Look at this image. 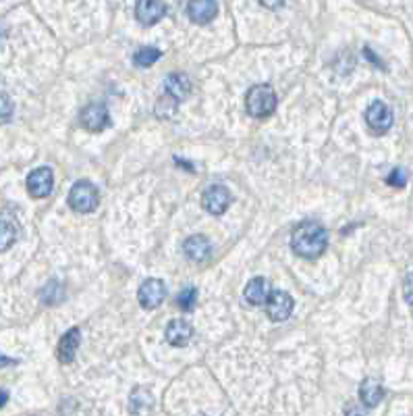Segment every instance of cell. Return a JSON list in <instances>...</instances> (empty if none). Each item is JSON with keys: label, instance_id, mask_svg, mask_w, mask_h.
<instances>
[{"label": "cell", "instance_id": "cell-23", "mask_svg": "<svg viewBox=\"0 0 413 416\" xmlns=\"http://www.w3.org/2000/svg\"><path fill=\"white\" fill-rule=\"evenodd\" d=\"M13 113H15V104H13L11 96L4 94V92H0V125L11 121Z\"/></svg>", "mask_w": 413, "mask_h": 416}, {"label": "cell", "instance_id": "cell-14", "mask_svg": "<svg viewBox=\"0 0 413 416\" xmlns=\"http://www.w3.org/2000/svg\"><path fill=\"white\" fill-rule=\"evenodd\" d=\"M183 250H185L187 258H192L194 263H202V260H206L210 256L212 244H210V240L206 235H192V238L185 240Z\"/></svg>", "mask_w": 413, "mask_h": 416}, {"label": "cell", "instance_id": "cell-6", "mask_svg": "<svg viewBox=\"0 0 413 416\" xmlns=\"http://www.w3.org/2000/svg\"><path fill=\"white\" fill-rule=\"evenodd\" d=\"M233 198H231V192L224 188V186H210L204 194H202V204L204 208L210 213V215H224L231 206Z\"/></svg>", "mask_w": 413, "mask_h": 416}, {"label": "cell", "instance_id": "cell-5", "mask_svg": "<svg viewBox=\"0 0 413 416\" xmlns=\"http://www.w3.org/2000/svg\"><path fill=\"white\" fill-rule=\"evenodd\" d=\"M137 300L142 304V308L146 310H154L158 308L164 300H167V285L162 279H146L142 285H140V292H137Z\"/></svg>", "mask_w": 413, "mask_h": 416}, {"label": "cell", "instance_id": "cell-7", "mask_svg": "<svg viewBox=\"0 0 413 416\" xmlns=\"http://www.w3.org/2000/svg\"><path fill=\"white\" fill-rule=\"evenodd\" d=\"M79 119H81V125H83L88 131L98 133V131H102V129H106V127H108V123H110V115H108L106 104H102V102H94V104H88V106L81 111Z\"/></svg>", "mask_w": 413, "mask_h": 416}, {"label": "cell", "instance_id": "cell-17", "mask_svg": "<svg viewBox=\"0 0 413 416\" xmlns=\"http://www.w3.org/2000/svg\"><path fill=\"white\" fill-rule=\"evenodd\" d=\"M167 92L177 100H183L192 92V81L185 73H170L167 77Z\"/></svg>", "mask_w": 413, "mask_h": 416}, {"label": "cell", "instance_id": "cell-12", "mask_svg": "<svg viewBox=\"0 0 413 416\" xmlns=\"http://www.w3.org/2000/svg\"><path fill=\"white\" fill-rule=\"evenodd\" d=\"M79 343H81V333H79L77 327L69 329V331L61 338L58 347H56V358H58L61 365H71V362H73L75 354H77V350H79Z\"/></svg>", "mask_w": 413, "mask_h": 416}, {"label": "cell", "instance_id": "cell-4", "mask_svg": "<svg viewBox=\"0 0 413 416\" xmlns=\"http://www.w3.org/2000/svg\"><path fill=\"white\" fill-rule=\"evenodd\" d=\"M392 121H394L392 111H390L389 104L382 102V100H374V102L367 106V111H365V123H367V127H370L376 136L387 133L390 127H392Z\"/></svg>", "mask_w": 413, "mask_h": 416}, {"label": "cell", "instance_id": "cell-22", "mask_svg": "<svg viewBox=\"0 0 413 416\" xmlns=\"http://www.w3.org/2000/svg\"><path fill=\"white\" fill-rule=\"evenodd\" d=\"M179 302V308L185 310V313H192L195 308V302H197V290L194 285H187L185 290H181V294L177 298Z\"/></svg>", "mask_w": 413, "mask_h": 416}, {"label": "cell", "instance_id": "cell-27", "mask_svg": "<svg viewBox=\"0 0 413 416\" xmlns=\"http://www.w3.org/2000/svg\"><path fill=\"white\" fill-rule=\"evenodd\" d=\"M364 52H365V56H367V59H370V61H372V63H376V65H378V67H385V65H382V63H380V61H378V59H376V54H374V52H372V50H370V49H365Z\"/></svg>", "mask_w": 413, "mask_h": 416}, {"label": "cell", "instance_id": "cell-26", "mask_svg": "<svg viewBox=\"0 0 413 416\" xmlns=\"http://www.w3.org/2000/svg\"><path fill=\"white\" fill-rule=\"evenodd\" d=\"M260 4H262L264 9L274 11V9H281V6L285 4V0H260Z\"/></svg>", "mask_w": 413, "mask_h": 416}, {"label": "cell", "instance_id": "cell-11", "mask_svg": "<svg viewBox=\"0 0 413 416\" xmlns=\"http://www.w3.org/2000/svg\"><path fill=\"white\" fill-rule=\"evenodd\" d=\"M187 15L197 25L210 24L219 15V2L216 0H189Z\"/></svg>", "mask_w": 413, "mask_h": 416}, {"label": "cell", "instance_id": "cell-28", "mask_svg": "<svg viewBox=\"0 0 413 416\" xmlns=\"http://www.w3.org/2000/svg\"><path fill=\"white\" fill-rule=\"evenodd\" d=\"M11 365H17V360H13V358H4V356H0V368H2V367H11Z\"/></svg>", "mask_w": 413, "mask_h": 416}, {"label": "cell", "instance_id": "cell-21", "mask_svg": "<svg viewBox=\"0 0 413 416\" xmlns=\"http://www.w3.org/2000/svg\"><path fill=\"white\" fill-rule=\"evenodd\" d=\"M162 56V52L158 49H152V46H144V49H140L135 52V56H133V63L137 65V67H152L158 59Z\"/></svg>", "mask_w": 413, "mask_h": 416}, {"label": "cell", "instance_id": "cell-20", "mask_svg": "<svg viewBox=\"0 0 413 416\" xmlns=\"http://www.w3.org/2000/svg\"><path fill=\"white\" fill-rule=\"evenodd\" d=\"M17 242V227L11 220H0V252H6Z\"/></svg>", "mask_w": 413, "mask_h": 416}, {"label": "cell", "instance_id": "cell-2", "mask_svg": "<svg viewBox=\"0 0 413 416\" xmlns=\"http://www.w3.org/2000/svg\"><path fill=\"white\" fill-rule=\"evenodd\" d=\"M276 92L266 86V83H260V86H253L247 96H245V106H247V113L253 117V119H264L270 117L274 111H276Z\"/></svg>", "mask_w": 413, "mask_h": 416}, {"label": "cell", "instance_id": "cell-10", "mask_svg": "<svg viewBox=\"0 0 413 416\" xmlns=\"http://www.w3.org/2000/svg\"><path fill=\"white\" fill-rule=\"evenodd\" d=\"M164 15H167L164 0H137L135 4V19L146 27L158 24Z\"/></svg>", "mask_w": 413, "mask_h": 416}, {"label": "cell", "instance_id": "cell-29", "mask_svg": "<svg viewBox=\"0 0 413 416\" xmlns=\"http://www.w3.org/2000/svg\"><path fill=\"white\" fill-rule=\"evenodd\" d=\"M9 402V392L6 390H0V408Z\"/></svg>", "mask_w": 413, "mask_h": 416}, {"label": "cell", "instance_id": "cell-19", "mask_svg": "<svg viewBox=\"0 0 413 416\" xmlns=\"http://www.w3.org/2000/svg\"><path fill=\"white\" fill-rule=\"evenodd\" d=\"M177 106H179V100L174 96H170L169 92L164 96H160L156 102V117L158 119H170L174 113H177Z\"/></svg>", "mask_w": 413, "mask_h": 416}, {"label": "cell", "instance_id": "cell-25", "mask_svg": "<svg viewBox=\"0 0 413 416\" xmlns=\"http://www.w3.org/2000/svg\"><path fill=\"white\" fill-rule=\"evenodd\" d=\"M403 298H405L407 304H412L413 306V273H409V275L405 277V283H403Z\"/></svg>", "mask_w": 413, "mask_h": 416}, {"label": "cell", "instance_id": "cell-16", "mask_svg": "<svg viewBox=\"0 0 413 416\" xmlns=\"http://www.w3.org/2000/svg\"><path fill=\"white\" fill-rule=\"evenodd\" d=\"M360 397H362V404L367 408H374L382 402L385 397V387L380 385V381L376 379H365L364 383L360 385Z\"/></svg>", "mask_w": 413, "mask_h": 416}, {"label": "cell", "instance_id": "cell-24", "mask_svg": "<svg viewBox=\"0 0 413 416\" xmlns=\"http://www.w3.org/2000/svg\"><path fill=\"white\" fill-rule=\"evenodd\" d=\"M387 181H389V186L403 188V186L407 183V171H405V169H401V167H397V169H392V173L387 177Z\"/></svg>", "mask_w": 413, "mask_h": 416}, {"label": "cell", "instance_id": "cell-1", "mask_svg": "<svg viewBox=\"0 0 413 416\" xmlns=\"http://www.w3.org/2000/svg\"><path fill=\"white\" fill-rule=\"evenodd\" d=\"M291 248L301 258L314 260L328 248V231L316 220H305L293 231Z\"/></svg>", "mask_w": 413, "mask_h": 416}, {"label": "cell", "instance_id": "cell-3", "mask_svg": "<svg viewBox=\"0 0 413 416\" xmlns=\"http://www.w3.org/2000/svg\"><path fill=\"white\" fill-rule=\"evenodd\" d=\"M100 204V194H98V188L92 181H77L71 192H69V206L73 208L75 213H81V215H88V213H94Z\"/></svg>", "mask_w": 413, "mask_h": 416}, {"label": "cell", "instance_id": "cell-18", "mask_svg": "<svg viewBox=\"0 0 413 416\" xmlns=\"http://www.w3.org/2000/svg\"><path fill=\"white\" fill-rule=\"evenodd\" d=\"M40 298H42V302L44 304H61L63 300H65V288L61 285V281H48L44 288H42V292H40Z\"/></svg>", "mask_w": 413, "mask_h": 416}, {"label": "cell", "instance_id": "cell-15", "mask_svg": "<svg viewBox=\"0 0 413 416\" xmlns=\"http://www.w3.org/2000/svg\"><path fill=\"white\" fill-rule=\"evenodd\" d=\"M244 295L251 306H262L266 304L268 295H270V283L264 277H256L247 283Z\"/></svg>", "mask_w": 413, "mask_h": 416}, {"label": "cell", "instance_id": "cell-9", "mask_svg": "<svg viewBox=\"0 0 413 416\" xmlns=\"http://www.w3.org/2000/svg\"><path fill=\"white\" fill-rule=\"evenodd\" d=\"M54 175L50 167H38L27 175V192L31 198H46L52 194Z\"/></svg>", "mask_w": 413, "mask_h": 416}, {"label": "cell", "instance_id": "cell-8", "mask_svg": "<svg viewBox=\"0 0 413 416\" xmlns=\"http://www.w3.org/2000/svg\"><path fill=\"white\" fill-rule=\"evenodd\" d=\"M293 308H295V302L287 292H272L266 300V313L268 317L272 318L274 323H283L293 315Z\"/></svg>", "mask_w": 413, "mask_h": 416}, {"label": "cell", "instance_id": "cell-13", "mask_svg": "<svg viewBox=\"0 0 413 416\" xmlns=\"http://www.w3.org/2000/svg\"><path fill=\"white\" fill-rule=\"evenodd\" d=\"M194 338V327L185 318H174L167 327V342L174 347H183L192 342Z\"/></svg>", "mask_w": 413, "mask_h": 416}]
</instances>
